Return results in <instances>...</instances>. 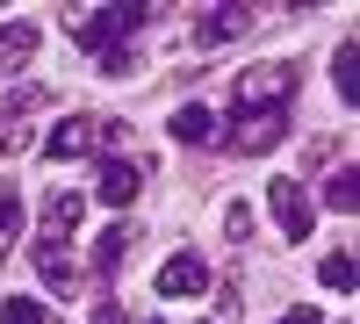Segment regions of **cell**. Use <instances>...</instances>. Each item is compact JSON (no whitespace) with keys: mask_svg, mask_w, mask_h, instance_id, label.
Instances as JSON below:
<instances>
[{"mask_svg":"<svg viewBox=\"0 0 360 324\" xmlns=\"http://www.w3.org/2000/svg\"><path fill=\"white\" fill-rule=\"evenodd\" d=\"M65 29L86 44V51H123L137 29H152V8H65Z\"/></svg>","mask_w":360,"mask_h":324,"instance_id":"cell-1","label":"cell"},{"mask_svg":"<svg viewBox=\"0 0 360 324\" xmlns=\"http://www.w3.org/2000/svg\"><path fill=\"white\" fill-rule=\"evenodd\" d=\"M295 94V72L288 65H252L238 72V115H281Z\"/></svg>","mask_w":360,"mask_h":324,"instance_id":"cell-2","label":"cell"},{"mask_svg":"<svg viewBox=\"0 0 360 324\" xmlns=\"http://www.w3.org/2000/svg\"><path fill=\"white\" fill-rule=\"evenodd\" d=\"M266 209H274L281 238H310V231H317V209H310L303 181H266Z\"/></svg>","mask_w":360,"mask_h":324,"instance_id":"cell-3","label":"cell"},{"mask_svg":"<svg viewBox=\"0 0 360 324\" xmlns=\"http://www.w3.org/2000/svg\"><path fill=\"white\" fill-rule=\"evenodd\" d=\"M94 144H101V115H65V123L44 137V152L51 159H86Z\"/></svg>","mask_w":360,"mask_h":324,"instance_id":"cell-4","label":"cell"},{"mask_svg":"<svg viewBox=\"0 0 360 324\" xmlns=\"http://www.w3.org/2000/svg\"><path fill=\"white\" fill-rule=\"evenodd\" d=\"M94 195L108 202V209H130V202L144 195V173H137L130 159H101V173H94Z\"/></svg>","mask_w":360,"mask_h":324,"instance_id":"cell-5","label":"cell"},{"mask_svg":"<svg viewBox=\"0 0 360 324\" xmlns=\"http://www.w3.org/2000/svg\"><path fill=\"white\" fill-rule=\"evenodd\" d=\"M209 288V259L202 252H173L159 267V296H202Z\"/></svg>","mask_w":360,"mask_h":324,"instance_id":"cell-6","label":"cell"},{"mask_svg":"<svg viewBox=\"0 0 360 324\" xmlns=\"http://www.w3.org/2000/svg\"><path fill=\"white\" fill-rule=\"evenodd\" d=\"M288 137V115H238V130H231V152H274V144Z\"/></svg>","mask_w":360,"mask_h":324,"instance_id":"cell-7","label":"cell"},{"mask_svg":"<svg viewBox=\"0 0 360 324\" xmlns=\"http://www.w3.org/2000/svg\"><path fill=\"white\" fill-rule=\"evenodd\" d=\"M29 259H37V274H44L51 296H72V288H79V267H72V252H65V245L37 238V252H29Z\"/></svg>","mask_w":360,"mask_h":324,"instance_id":"cell-8","label":"cell"},{"mask_svg":"<svg viewBox=\"0 0 360 324\" xmlns=\"http://www.w3.org/2000/svg\"><path fill=\"white\" fill-rule=\"evenodd\" d=\"M37 44H44V29H37V22H22V15H15V22H0V65H8V72H22L29 58H37Z\"/></svg>","mask_w":360,"mask_h":324,"instance_id":"cell-9","label":"cell"},{"mask_svg":"<svg viewBox=\"0 0 360 324\" xmlns=\"http://www.w3.org/2000/svg\"><path fill=\"white\" fill-rule=\"evenodd\" d=\"M217 137V108L209 101H180L173 108V144H209Z\"/></svg>","mask_w":360,"mask_h":324,"instance_id":"cell-10","label":"cell"},{"mask_svg":"<svg viewBox=\"0 0 360 324\" xmlns=\"http://www.w3.org/2000/svg\"><path fill=\"white\" fill-rule=\"evenodd\" d=\"M252 29V8H217V15H202L195 22V44L209 51V44H231V37H245Z\"/></svg>","mask_w":360,"mask_h":324,"instance_id":"cell-11","label":"cell"},{"mask_svg":"<svg viewBox=\"0 0 360 324\" xmlns=\"http://www.w3.org/2000/svg\"><path fill=\"white\" fill-rule=\"evenodd\" d=\"M79 209H86V202H79L72 188H65V195H51V202H44V238H51V245H65V238H72V223H79Z\"/></svg>","mask_w":360,"mask_h":324,"instance_id":"cell-12","label":"cell"},{"mask_svg":"<svg viewBox=\"0 0 360 324\" xmlns=\"http://www.w3.org/2000/svg\"><path fill=\"white\" fill-rule=\"evenodd\" d=\"M130 238H137L130 223H108L101 238H94V274H101V281H108L115 267H123V252H130Z\"/></svg>","mask_w":360,"mask_h":324,"instance_id":"cell-13","label":"cell"},{"mask_svg":"<svg viewBox=\"0 0 360 324\" xmlns=\"http://www.w3.org/2000/svg\"><path fill=\"white\" fill-rule=\"evenodd\" d=\"M317 281L332 288V296H346V288H353V245H332V252H324V259H317Z\"/></svg>","mask_w":360,"mask_h":324,"instance_id":"cell-14","label":"cell"},{"mask_svg":"<svg viewBox=\"0 0 360 324\" xmlns=\"http://www.w3.org/2000/svg\"><path fill=\"white\" fill-rule=\"evenodd\" d=\"M0 324H58L44 303H29V296H8V303H0Z\"/></svg>","mask_w":360,"mask_h":324,"instance_id":"cell-15","label":"cell"},{"mask_svg":"<svg viewBox=\"0 0 360 324\" xmlns=\"http://www.w3.org/2000/svg\"><path fill=\"white\" fill-rule=\"evenodd\" d=\"M324 202H332V209H360V173H332V188H324Z\"/></svg>","mask_w":360,"mask_h":324,"instance_id":"cell-16","label":"cell"},{"mask_svg":"<svg viewBox=\"0 0 360 324\" xmlns=\"http://www.w3.org/2000/svg\"><path fill=\"white\" fill-rule=\"evenodd\" d=\"M44 101H51L44 86H15V94L0 101V115H8V123H22V115H29V108H44Z\"/></svg>","mask_w":360,"mask_h":324,"instance_id":"cell-17","label":"cell"},{"mask_svg":"<svg viewBox=\"0 0 360 324\" xmlns=\"http://www.w3.org/2000/svg\"><path fill=\"white\" fill-rule=\"evenodd\" d=\"M15 223H22V195H15V188H0V252L15 245Z\"/></svg>","mask_w":360,"mask_h":324,"instance_id":"cell-18","label":"cell"},{"mask_svg":"<svg viewBox=\"0 0 360 324\" xmlns=\"http://www.w3.org/2000/svg\"><path fill=\"white\" fill-rule=\"evenodd\" d=\"M332 79H339V94L353 101V86H360V79H353V44H339V58H332Z\"/></svg>","mask_w":360,"mask_h":324,"instance_id":"cell-19","label":"cell"},{"mask_svg":"<svg viewBox=\"0 0 360 324\" xmlns=\"http://www.w3.org/2000/svg\"><path fill=\"white\" fill-rule=\"evenodd\" d=\"M224 231H231V238H238V245H245V238H252V209H245V202H231V209H224Z\"/></svg>","mask_w":360,"mask_h":324,"instance_id":"cell-20","label":"cell"},{"mask_svg":"<svg viewBox=\"0 0 360 324\" xmlns=\"http://www.w3.org/2000/svg\"><path fill=\"white\" fill-rule=\"evenodd\" d=\"M130 65H137V58H130V44H123V51H101V72H108V79H123Z\"/></svg>","mask_w":360,"mask_h":324,"instance_id":"cell-21","label":"cell"},{"mask_svg":"<svg viewBox=\"0 0 360 324\" xmlns=\"http://www.w3.org/2000/svg\"><path fill=\"white\" fill-rule=\"evenodd\" d=\"M274 324H317V303H295L288 317H274Z\"/></svg>","mask_w":360,"mask_h":324,"instance_id":"cell-22","label":"cell"},{"mask_svg":"<svg viewBox=\"0 0 360 324\" xmlns=\"http://www.w3.org/2000/svg\"><path fill=\"white\" fill-rule=\"evenodd\" d=\"M94 324H123V310H115V303H101V317Z\"/></svg>","mask_w":360,"mask_h":324,"instance_id":"cell-23","label":"cell"},{"mask_svg":"<svg viewBox=\"0 0 360 324\" xmlns=\"http://www.w3.org/2000/svg\"><path fill=\"white\" fill-rule=\"evenodd\" d=\"M0 152H8V137H0Z\"/></svg>","mask_w":360,"mask_h":324,"instance_id":"cell-24","label":"cell"}]
</instances>
